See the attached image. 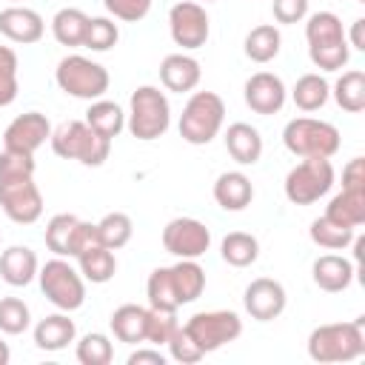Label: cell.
<instances>
[{
	"label": "cell",
	"mask_w": 365,
	"mask_h": 365,
	"mask_svg": "<svg viewBox=\"0 0 365 365\" xmlns=\"http://www.w3.org/2000/svg\"><path fill=\"white\" fill-rule=\"evenodd\" d=\"M220 254H222V259H225L228 265H234V268H248V265H254L257 257H259V242H257V237H251V234H245V231H231V234L222 237Z\"/></svg>",
	"instance_id": "1f68e13d"
},
{
	"label": "cell",
	"mask_w": 365,
	"mask_h": 365,
	"mask_svg": "<svg viewBox=\"0 0 365 365\" xmlns=\"http://www.w3.org/2000/svg\"><path fill=\"white\" fill-rule=\"evenodd\" d=\"M97 234H100V242H103L106 248L117 251V248H123V245L131 240V234H134V222H131L128 214H123V211H111V214H106V217L97 222Z\"/></svg>",
	"instance_id": "8d00e7d4"
},
{
	"label": "cell",
	"mask_w": 365,
	"mask_h": 365,
	"mask_svg": "<svg viewBox=\"0 0 365 365\" xmlns=\"http://www.w3.org/2000/svg\"><path fill=\"white\" fill-rule=\"evenodd\" d=\"M77 265H80L83 279H88V282H94V285L108 282V279L114 277V271H117L114 251H111V248H106L103 242H97V245L86 248V251L77 257Z\"/></svg>",
	"instance_id": "4316f807"
},
{
	"label": "cell",
	"mask_w": 365,
	"mask_h": 365,
	"mask_svg": "<svg viewBox=\"0 0 365 365\" xmlns=\"http://www.w3.org/2000/svg\"><path fill=\"white\" fill-rule=\"evenodd\" d=\"M311 274H314V282H317L322 291L336 294V291H345V288L354 282L356 265H354L351 259L339 257V254H322V257L314 259Z\"/></svg>",
	"instance_id": "d6986e66"
},
{
	"label": "cell",
	"mask_w": 365,
	"mask_h": 365,
	"mask_svg": "<svg viewBox=\"0 0 365 365\" xmlns=\"http://www.w3.org/2000/svg\"><path fill=\"white\" fill-rule=\"evenodd\" d=\"M282 143L294 157H325L331 160L342 140L336 125L325 123V120H314V117H294L285 123L282 128Z\"/></svg>",
	"instance_id": "277c9868"
},
{
	"label": "cell",
	"mask_w": 365,
	"mask_h": 365,
	"mask_svg": "<svg viewBox=\"0 0 365 365\" xmlns=\"http://www.w3.org/2000/svg\"><path fill=\"white\" fill-rule=\"evenodd\" d=\"M342 188H365V163H362V157H354L342 168Z\"/></svg>",
	"instance_id": "c3c4849f"
},
{
	"label": "cell",
	"mask_w": 365,
	"mask_h": 365,
	"mask_svg": "<svg viewBox=\"0 0 365 365\" xmlns=\"http://www.w3.org/2000/svg\"><path fill=\"white\" fill-rule=\"evenodd\" d=\"M31 322V314H29V305L17 297H3L0 299V331L3 334H23Z\"/></svg>",
	"instance_id": "60d3db41"
},
{
	"label": "cell",
	"mask_w": 365,
	"mask_h": 365,
	"mask_svg": "<svg viewBox=\"0 0 365 365\" xmlns=\"http://www.w3.org/2000/svg\"><path fill=\"white\" fill-rule=\"evenodd\" d=\"M214 200L225 211H242L254 200V185L242 171H222L214 182Z\"/></svg>",
	"instance_id": "44dd1931"
},
{
	"label": "cell",
	"mask_w": 365,
	"mask_h": 365,
	"mask_svg": "<svg viewBox=\"0 0 365 365\" xmlns=\"http://www.w3.org/2000/svg\"><path fill=\"white\" fill-rule=\"evenodd\" d=\"M120 40V29L114 20L108 17H88V29H86V40L83 46L91 51H108L111 46H117Z\"/></svg>",
	"instance_id": "ab89813d"
},
{
	"label": "cell",
	"mask_w": 365,
	"mask_h": 365,
	"mask_svg": "<svg viewBox=\"0 0 365 365\" xmlns=\"http://www.w3.org/2000/svg\"><path fill=\"white\" fill-rule=\"evenodd\" d=\"M291 97H294V106L299 111H319L328 103V97H331V86L325 83V77L311 71V74H302L294 83Z\"/></svg>",
	"instance_id": "4dcf8cb0"
},
{
	"label": "cell",
	"mask_w": 365,
	"mask_h": 365,
	"mask_svg": "<svg viewBox=\"0 0 365 365\" xmlns=\"http://www.w3.org/2000/svg\"><path fill=\"white\" fill-rule=\"evenodd\" d=\"M0 208L17 225H31L43 214V194L34 177H0Z\"/></svg>",
	"instance_id": "8fae6325"
},
{
	"label": "cell",
	"mask_w": 365,
	"mask_h": 365,
	"mask_svg": "<svg viewBox=\"0 0 365 365\" xmlns=\"http://www.w3.org/2000/svg\"><path fill=\"white\" fill-rule=\"evenodd\" d=\"M328 220L348 225V228H359L365 222V188H342L325 208Z\"/></svg>",
	"instance_id": "cb8c5ba5"
},
{
	"label": "cell",
	"mask_w": 365,
	"mask_h": 365,
	"mask_svg": "<svg viewBox=\"0 0 365 365\" xmlns=\"http://www.w3.org/2000/svg\"><path fill=\"white\" fill-rule=\"evenodd\" d=\"M46 140H51V123L40 111H26L14 117L3 134V145L9 151H23V154H34Z\"/></svg>",
	"instance_id": "5bb4252c"
},
{
	"label": "cell",
	"mask_w": 365,
	"mask_h": 365,
	"mask_svg": "<svg viewBox=\"0 0 365 365\" xmlns=\"http://www.w3.org/2000/svg\"><path fill=\"white\" fill-rule=\"evenodd\" d=\"M200 77H202V68L191 54L177 51V54L163 57L160 63V80L168 91H177V94L194 91L200 86Z\"/></svg>",
	"instance_id": "ac0fdd59"
},
{
	"label": "cell",
	"mask_w": 365,
	"mask_h": 365,
	"mask_svg": "<svg viewBox=\"0 0 365 365\" xmlns=\"http://www.w3.org/2000/svg\"><path fill=\"white\" fill-rule=\"evenodd\" d=\"M205 3H211V0H205Z\"/></svg>",
	"instance_id": "9f6ffc18"
},
{
	"label": "cell",
	"mask_w": 365,
	"mask_h": 365,
	"mask_svg": "<svg viewBox=\"0 0 365 365\" xmlns=\"http://www.w3.org/2000/svg\"><path fill=\"white\" fill-rule=\"evenodd\" d=\"M86 125L91 131H97L100 137L114 140L125 128V114H123V108L117 103L100 97V100H91V106L86 111Z\"/></svg>",
	"instance_id": "484cf974"
},
{
	"label": "cell",
	"mask_w": 365,
	"mask_h": 365,
	"mask_svg": "<svg viewBox=\"0 0 365 365\" xmlns=\"http://www.w3.org/2000/svg\"><path fill=\"white\" fill-rule=\"evenodd\" d=\"M177 311H154L148 308L145 314V342L154 345H165L171 339V334L177 331Z\"/></svg>",
	"instance_id": "b9f144b4"
},
{
	"label": "cell",
	"mask_w": 365,
	"mask_h": 365,
	"mask_svg": "<svg viewBox=\"0 0 365 365\" xmlns=\"http://www.w3.org/2000/svg\"><path fill=\"white\" fill-rule=\"evenodd\" d=\"M168 31L177 46H182L185 51H194L208 43L211 23L205 9L197 0H182V3H174L168 11Z\"/></svg>",
	"instance_id": "7c38bea8"
},
{
	"label": "cell",
	"mask_w": 365,
	"mask_h": 365,
	"mask_svg": "<svg viewBox=\"0 0 365 365\" xmlns=\"http://www.w3.org/2000/svg\"><path fill=\"white\" fill-rule=\"evenodd\" d=\"M0 177H34V154L3 148V154H0Z\"/></svg>",
	"instance_id": "ee69618b"
},
{
	"label": "cell",
	"mask_w": 365,
	"mask_h": 365,
	"mask_svg": "<svg viewBox=\"0 0 365 365\" xmlns=\"http://www.w3.org/2000/svg\"><path fill=\"white\" fill-rule=\"evenodd\" d=\"M171 125V106L168 97L157 86H140L131 94V111H128V131L148 143L168 131Z\"/></svg>",
	"instance_id": "8992f818"
},
{
	"label": "cell",
	"mask_w": 365,
	"mask_h": 365,
	"mask_svg": "<svg viewBox=\"0 0 365 365\" xmlns=\"http://www.w3.org/2000/svg\"><path fill=\"white\" fill-rule=\"evenodd\" d=\"M242 94H245V106H248L254 114H262V117L277 114V111L285 106V97H288L285 83H282L277 74H271V71H257V74H251V77L245 80Z\"/></svg>",
	"instance_id": "2e32d148"
},
{
	"label": "cell",
	"mask_w": 365,
	"mask_h": 365,
	"mask_svg": "<svg viewBox=\"0 0 365 365\" xmlns=\"http://www.w3.org/2000/svg\"><path fill=\"white\" fill-rule=\"evenodd\" d=\"M0 240H3V234H0Z\"/></svg>",
	"instance_id": "11a10c76"
},
{
	"label": "cell",
	"mask_w": 365,
	"mask_h": 365,
	"mask_svg": "<svg viewBox=\"0 0 365 365\" xmlns=\"http://www.w3.org/2000/svg\"><path fill=\"white\" fill-rule=\"evenodd\" d=\"M308 234H311V240H314L319 248H328V251H342V248H348V245L354 242V228L339 225V222H334V220H328V217L314 220Z\"/></svg>",
	"instance_id": "d590c367"
},
{
	"label": "cell",
	"mask_w": 365,
	"mask_h": 365,
	"mask_svg": "<svg viewBox=\"0 0 365 365\" xmlns=\"http://www.w3.org/2000/svg\"><path fill=\"white\" fill-rule=\"evenodd\" d=\"M86 29H88V14L74 6H66L51 17V34L60 46H68V48L83 46Z\"/></svg>",
	"instance_id": "d4e9b609"
},
{
	"label": "cell",
	"mask_w": 365,
	"mask_h": 365,
	"mask_svg": "<svg viewBox=\"0 0 365 365\" xmlns=\"http://www.w3.org/2000/svg\"><path fill=\"white\" fill-rule=\"evenodd\" d=\"M43 31H46V23L34 9L9 6V9L0 11V34L9 37L11 43L31 46V43H37L43 37Z\"/></svg>",
	"instance_id": "e0dca14e"
},
{
	"label": "cell",
	"mask_w": 365,
	"mask_h": 365,
	"mask_svg": "<svg viewBox=\"0 0 365 365\" xmlns=\"http://www.w3.org/2000/svg\"><path fill=\"white\" fill-rule=\"evenodd\" d=\"M54 80H57L60 91H66V94H71L77 100H88V103L91 100H100L108 91V83H111L108 71L100 63H94V60L83 57V54L63 57L57 63Z\"/></svg>",
	"instance_id": "ba28073f"
},
{
	"label": "cell",
	"mask_w": 365,
	"mask_h": 365,
	"mask_svg": "<svg viewBox=\"0 0 365 365\" xmlns=\"http://www.w3.org/2000/svg\"><path fill=\"white\" fill-rule=\"evenodd\" d=\"M17 68H20V63H17L14 48L0 46V108L3 106H11L17 100V91H20Z\"/></svg>",
	"instance_id": "f35d334b"
},
{
	"label": "cell",
	"mask_w": 365,
	"mask_h": 365,
	"mask_svg": "<svg viewBox=\"0 0 365 365\" xmlns=\"http://www.w3.org/2000/svg\"><path fill=\"white\" fill-rule=\"evenodd\" d=\"M37 279H40V291L46 294V299L66 314L77 311L86 302V279L66 257L48 259L37 271Z\"/></svg>",
	"instance_id": "52a82bcc"
},
{
	"label": "cell",
	"mask_w": 365,
	"mask_h": 365,
	"mask_svg": "<svg viewBox=\"0 0 365 365\" xmlns=\"http://www.w3.org/2000/svg\"><path fill=\"white\" fill-rule=\"evenodd\" d=\"M274 17L282 26L299 23L308 17V0H274Z\"/></svg>",
	"instance_id": "bcb514c9"
},
{
	"label": "cell",
	"mask_w": 365,
	"mask_h": 365,
	"mask_svg": "<svg viewBox=\"0 0 365 365\" xmlns=\"http://www.w3.org/2000/svg\"><path fill=\"white\" fill-rule=\"evenodd\" d=\"M77 328L68 314H48L34 325V345L40 351H63L68 342H74Z\"/></svg>",
	"instance_id": "7402d4cb"
},
{
	"label": "cell",
	"mask_w": 365,
	"mask_h": 365,
	"mask_svg": "<svg viewBox=\"0 0 365 365\" xmlns=\"http://www.w3.org/2000/svg\"><path fill=\"white\" fill-rule=\"evenodd\" d=\"M11 3H20V0H11Z\"/></svg>",
	"instance_id": "db71d44e"
},
{
	"label": "cell",
	"mask_w": 365,
	"mask_h": 365,
	"mask_svg": "<svg viewBox=\"0 0 365 365\" xmlns=\"http://www.w3.org/2000/svg\"><path fill=\"white\" fill-rule=\"evenodd\" d=\"M9 359H11V351H9V345L0 339V365H9Z\"/></svg>",
	"instance_id": "816d5d0a"
},
{
	"label": "cell",
	"mask_w": 365,
	"mask_h": 365,
	"mask_svg": "<svg viewBox=\"0 0 365 365\" xmlns=\"http://www.w3.org/2000/svg\"><path fill=\"white\" fill-rule=\"evenodd\" d=\"M245 57L254 60V63H271L277 54H279V46H282V37H279V29L271 26V23H262V26H254L248 34H245Z\"/></svg>",
	"instance_id": "f1b7e54d"
},
{
	"label": "cell",
	"mask_w": 365,
	"mask_h": 365,
	"mask_svg": "<svg viewBox=\"0 0 365 365\" xmlns=\"http://www.w3.org/2000/svg\"><path fill=\"white\" fill-rule=\"evenodd\" d=\"M128 365H165V356L151 348H140L128 356Z\"/></svg>",
	"instance_id": "681fc988"
},
{
	"label": "cell",
	"mask_w": 365,
	"mask_h": 365,
	"mask_svg": "<svg viewBox=\"0 0 365 365\" xmlns=\"http://www.w3.org/2000/svg\"><path fill=\"white\" fill-rule=\"evenodd\" d=\"M334 185V165L325 157H305L285 174V197L294 205H311Z\"/></svg>",
	"instance_id": "9c48e42d"
},
{
	"label": "cell",
	"mask_w": 365,
	"mask_h": 365,
	"mask_svg": "<svg viewBox=\"0 0 365 365\" xmlns=\"http://www.w3.org/2000/svg\"><path fill=\"white\" fill-rule=\"evenodd\" d=\"M151 3H154V0H103L106 11L114 14L117 20H125V23L143 20V17L151 11Z\"/></svg>",
	"instance_id": "f6af8a7d"
},
{
	"label": "cell",
	"mask_w": 365,
	"mask_h": 365,
	"mask_svg": "<svg viewBox=\"0 0 365 365\" xmlns=\"http://www.w3.org/2000/svg\"><path fill=\"white\" fill-rule=\"evenodd\" d=\"M114 359V348H111V339L106 334H86L80 342H77V362L83 365H108Z\"/></svg>",
	"instance_id": "74e56055"
},
{
	"label": "cell",
	"mask_w": 365,
	"mask_h": 365,
	"mask_svg": "<svg viewBox=\"0 0 365 365\" xmlns=\"http://www.w3.org/2000/svg\"><path fill=\"white\" fill-rule=\"evenodd\" d=\"M225 120V103L217 91H194L180 117V137L191 145L211 143Z\"/></svg>",
	"instance_id": "5b68a950"
},
{
	"label": "cell",
	"mask_w": 365,
	"mask_h": 365,
	"mask_svg": "<svg viewBox=\"0 0 365 365\" xmlns=\"http://www.w3.org/2000/svg\"><path fill=\"white\" fill-rule=\"evenodd\" d=\"M182 328L200 345L202 354H211V351L234 342L242 334V319L234 311H200Z\"/></svg>",
	"instance_id": "30bf717a"
},
{
	"label": "cell",
	"mask_w": 365,
	"mask_h": 365,
	"mask_svg": "<svg viewBox=\"0 0 365 365\" xmlns=\"http://www.w3.org/2000/svg\"><path fill=\"white\" fill-rule=\"evenodd\" d=\"M40 265H37V254L26 245H11L0 254V277L6 285L11 288H23L37 277Z\"/></svg>",
	"instance_id": "ffe728a7"
},
{
	"label": "cell",
	"mask_w": 365,
	"mask_h": 365,
	"mask_svg": "<svg viewBox=\"0 0 365 365\" xmlns=\"http://www.w3.org/2000/svg\"><path fill=\"white\" fill-rule=\"evenodd\" d=\"M211 245V231L194 217H177L163 228V248L177 259H200Z\"/></svg>",
	"instance_id": "4fadbf2b"
},
{
	"label": "cell",
	"mask_w": 365,
	"mask_h": 365,
	"mask_svg": "<svg viewBox=\"0 0 365 365\" xmlns=\"http://www.w3.org/2000/svg\"><path fill=\"white\" fill-rule=\"evenodd\" d=\"M365 317H356L351 322H328L311 331L308 336V356L314 362L331 365V362H354L365 354Z\"/></svg>",
	"instance_id": "6da1fadb"
},
{
	"label": "cell",
	"mask_w": 365,
	"mask_h": 365,
	"mask_svg": "<svg viewBox=\"0 0 365 365\" xmlns=\"http://www.w3.org/2000/svg\"><path fill=\"white\" fill-rule=\"evenodd\" d=\"M100 242V234H97V222H77V231H74V242H71V257H80L86 248L97 245Z\"/></svg>",
	"instance_id": "7dc6e473"
},
{
	"label": "cell",
	"mask_w": 365,
	"mask_h": 365,
	"mask_svg": "<svg viewBox=\"0 0 365 365\" xmlns=\"http://www.w3.org/2000/svg\"><path fill=\"white\" fill-rule=\"evenodd\" d=\"M77 217L74 214H54L46 225V245L48 251H54L57 257H71V242H74V231H77Z\"/></svg>",
	"instance_id": "e575fe53"
},
{
	"label": "cell",
	"mask_w": 365,
	"mask_h": 365,
	"mask_svg": "<svg viewBox=\"0 0 365 365\" xmlns=\"http://www.w3.org/2000/svg\"><path fill=\"white\" fill-rule=\"evenodd\" d=\"M362 29H365V17H356L354 26H351V43H348L356 51H365V34H362Z\"/></svg>",
	"instance_id": "f907efd6"
},
{
	"label": "cell",
	"mask_w": 365,
	"mask_h": 365,
	"mask_svg": "<svg viewBox=\"0 0 365 365\" xmlns=\"http://www.w3.org/2000/svg\"><path fill=\"white\" fill-rule=\"evenodd\" d=\"M305 40H308V57L322 71H339L348 57L351 46L342 29V20L334 11H317L305 23Z\"/></svg>",
	"instance_id": "7a4b0ae2"
},
{
	"label": "cell",
	"mask_w": 365,
	"mask_h": 365,
	"mask_svg": "<svg viewBox=\"0 0 365 365\" xmlns=\"http://www.w3.org/2000/svg\"><path fill=\"white\" fill-rule=\"evenodd\" d=\"M225 148L240 165H254L262 157V137L248 123H231L225 131Z\"/></svg>",
	"instance_id": "603a6c76"
},
{
	"label": "cell",
	"mask_w": 365,
	"mask_h": 365,
	"mask_svg": "<svg viewBox=\"0 0 365 365\" xmlns=\"http://www.w3.org/2000/svg\"><path fill=\"white\" fill-rule=\"evenodd\" d=\"M145 294H148V305L154 311H177L180 308V297H177V288H174L171 268H154L148 274Z\"/></svg>",
	"instance_id": "836d02e7"
},
{
	"label": "cell",
	"mask_w": 365,
	"mask_h": 365,
	"mask_svg": "<svg viewBox=\"0 0 365 365\" xmlns=\"http://www.w3.org/2000/svg\"><path fill=\"white\" fill-rule=\"evenodd\" d=\"M356 3H365V0H356Z\"/></svg>",
	"instance_id": "f5cc1de1"
},
{
	"label": "cell",
	"mask_w": 365,
	"mask_h": 365,
	"mask_svg": "<svg viewBox=\"0 0 365 365\" xmlns=\"http://www.w3.org/2000/svg\"><path fill=\"white\" fill-rule=\"evenodd\" d=\"M145 314L148 308L143 305H120L114 314H111V331L120 342H128V345H137V342H145Z\"/></svg>",
	"instance_id": "83f0119b"
},
{
	"label": "cell",
	"mask_w": 365,
	"mask_h": 365,
	"mask_svg": "<svg viewBox=\"0 0 365 365\" xmlns=\"http://www.w3.org/2000/svg\"><path fill=\"white\" fill-rule=\"evenodd\" d=\"M334 100L342 111L348 114H359L365 108V74L359 68L354 71H342V77L334 83Z\"/></svg>",
	"instance_id": "d6a6232c"
},
{
	"label": "cell",
	"mask_w": 365,
	"mask_h": 365,
	"mask_svg": "<svg viewBox=\"0 0 365 365\" xmlns=\"http://www.w3.org/2000/svg\"><path fill=\"white\" fill-rule=\"evenodd\" d=\"M171 277H174L180 305L200 299V294L205 291V271L197 259H180L177 265H171Z\"/></svg>",
	"instance_id": "f546056e"
},
{
	"label": "cell",
	"mask_w": 365,
	"mask_h": 365,
	"mask_svg": "<svg viewBox=\"0 0 365 365\" xmlns=\"http://www.w3.org/2000/svg\"><path fill=\"white\" fill-rule=\"evenodd\" d=\"M285 288L282 282L271 279V277H259V279H251V285L245 288L242 294V305L245 311L251 314V319L257 322H271L277 319L282 311H285Z\"/></svg>",
	"instance_id": "9a60e30c"
},
{
	"label": "cell",
	"mask_w": 365,
	"mask_h": 365,
	"mask_svg": "<svg viewBox=\"0 0 365 365\" xmlns=\"http://www.w3.org/2000/svg\"><path fill=\"white\" fill-rule=\"evenodd\" d=\"M51 148L63 160H77L83 165H103L111 154V140L91 131L86 120H68L51 131Z\"/></svg>",
	"instance_id": "3957f363"
},
{
	"label": "cell",
	"mask_w": 365,
	"mask_h": 365,
	"mask_svg": "<svg viewBox=\"0 0 365 365\" xmlns=\"http://www.w3.org/2000/svg\"><path fill=\"white\" fill-rule=\"evenodd\" d=\"M165 345H168L171 359L180 362V365H194V362H200V359L205 356V354L200 351V345L188 336V331H185L182 325H177V331L171 334V339H168Z\"/></svg>",
	"instance_id": "7bdbcfd3"
}]
</instances>
